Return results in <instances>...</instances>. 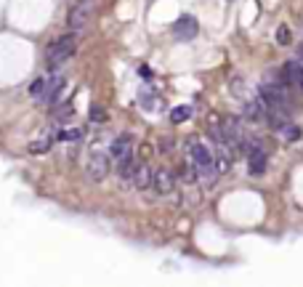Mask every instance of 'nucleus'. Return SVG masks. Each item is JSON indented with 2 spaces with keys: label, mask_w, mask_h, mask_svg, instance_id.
<instances>
[{
  "label": "nucleus",
  "mask_w": 303,
  "mask_h": 287,
  "mask_svg": "<svg viewBox=\"0 0 303 287\" xmlns=\"http://www.w3.org/2000/svg\"><path fill=\"white\" fill-rule=\"evenodd\" d=\"M298 58L303 61V45H298Z\"/></svg>",
  "instance_id": "17"
},
{
  "label": "nucleus",
  "mask_w": 303,
  "mask_h": 287,
  "mask_svg": "<svg viewBox=\"0 0 303 287\" xmlns=\"http://www.w3.org/2000/svg\"><path fill=\"white\" fill-rule=\"evenodd\" d=\"M56 133V141H80L83 139V128H69V130H54Z\"/></svg>",
  "instance_id": "12"
},
{
  "label": "nucleus",
  "mask_w": 303,
  "mask_h": 287,
  "mask_svg": "<svg viewBox=\"0 0 303 287\" xmlns=\"http://www.w3.org/2000/svg\"><path fill=\"white\" fill-rule=\"evenodd\" d=\"M285 75H287V80L293 83V86L303 88V61H301L298 56L290 58V61L285 64Z\"/></svg>",
  "instance_id": "9"
},
{
  "label": "nucleus",
  "mask_w": 303,
  "mask_h": 287,
  "mask_svg": "<svg viewBox=\"0 0 303 287\" xmlns=\"http://www.w3.org/2000/svg\"><path fill=\"white\" fill-rule=\"evenodd\" d=\"M109 168H112L109 154L101 152V149H93L88 162H85V175H88V181H93V184H101V181L109 175Z\"/></svg>",
  "instance_id": "3"
},
{
  "label": "nucleus",
  "mask_w": 303,
  "mask_h": 287,
  "mask_svg": "<svg viewBox=\"0 0 303 287\" xmlns=\"http://www.w3.org/2000/svg\"><path fill=\"white\" fill-rule=\"evenodd\" d=\"M152 178H154V171H152L147 162H138L130 186H133V189H149V186H152Z\"/></svg>",
  "instance_id": "7"
},
{
  "label": "nucleus",
  "mask_w": 303,
  "mask_h": 287,
  "mask_svg": "<svg viewBox=\"0 0 303 287\" xmlns=\"http://www.w3.org/2000/svg\"><path fill=\"white\" fill-rule=\"evenodd\" d=\"M54 77V75H51ZM51 77H37L35 83L30 86V96L32 99H40L43 101V96H45V90H48V86H51Z\"/></svg>",
  "instance_id": "11"
},
{
  "label": "nucleus",
  "mask_w": 303,
  "mask_h": 287,
  "mask_svg": "<svg viewBox=\"0 0 303 287\" xmlns=\"http://www.w3.org/2000/svg\"><path fill=\"white\" fill-rule=\"evenodd\" d=\"M54 141H56V133H48V136H43V139H35L30 144V152L32 154H45L51 146H54Z\"/></svg>",
  "instance_id": "10"
},
{
  "label": "nucleus",
  "mask_w": 303,
  "mask_h": 287,
  "mask_svg": "<svg viewBox=\"0 0 303 287\" xmlns=\"http://www.w3.org/2000/svg\"><path fill=\"white\" fill-rule=\"evenodd\" d=\"M91 16H93V0H80L77 5H72V8H69V16H67L69 29L80 32L85 24L91 22Z\"/></svg>",
  "instance_id": "4"
},
{
  "label": "nucleus",
  "mask_w": 303,
  "mask_h": 287,
  "mask_svg": "<svg viewBox=\"0 0 303 287\" xmlns=\"http://www.w3.org/2000/svg\"><path fill=\"white\" fill-rule=\"evenodd\" d=\"M276 43H279V45H290V29L285 27V24L276 29Z\"/></svg>",
  "instance_id": "14"
},
{
  "label": "nucleus",
  "mask_w": 303,
  "mask_h": 287,
  "mask_svg": "<svg viewBox=\"0 0 303 287\" xmlns=\"http://www.w3.org/2000/svg\"><path fill=\"white\" fill-rule=\"evenodd\" d=\"M189 117H192V107H186V104H183V107H176L173 112H170V120L173 122H183V120H189Z\"/></svg>",
  "instance_id": "13"
},
{
  "label": "nucleus",
  "mask_w": 303,
  "mask_h": 287,
  "mask_svg": "<svg viewBox=\"0 0 303 287\" xmlns=\"http://www.w3.org/2000/svg\"><path fill=\"white\" fill-rule=\"evenodd\" d=\"M282 133H285V139H287V141H295V139H298V136H301V130L295 128L293 122H290V125H287L285 130H282Z\"/></svg>",
  "instance_id": "15"
},
{
  "label": "nucleus",
  "mask_w": 303,
  "mask_h": 287,
  "mask_svg": "<svg viewBox=\"0 0 303 287\" xmlns=\"http://www.w3.org/2000/svg\"><path fill=\"white\" fill-rule=\"evenodd\" d=\"M152 189H154L160 197H165L176 189V175L168 171V168H157L154 171V178H152Z\"/></svg>",
  "instance_id": "6"
},
{
  "label": "nucleus",
  "mask_w": 303,
  "mask_h": 287,
  "mask_svg": "<svg viewBox=\"0 0 303 287\" xmlns=\"http://www.w3.org/2000/svg\"><path fill=\"white\" fill-rule=\"evenodd\" d=\"M77 51V32L72 29L69 35H59L45 45V64L51 69H59L61 64H67Z\"/></svg>",
  "instance_id": "1"
},
{
  "label": "nucleus",
  "mask_w": 303,
  "mask_h": 287,
  "mask_svg": "<svg viewBox=\"0 0 303 287\" xmlns=\"http://www.w3.org/2000/svg\"><path fill=\"white\" fill-rule=\"evenodd\" d=\"M197 32H200V24H197V19L189 16V14L179 16V22L173 24V37L176 40H192V37H197Z\"/></svg>",
  "instance_id": "5"
},
{
  "label": "nucleus",
  "mask_w": 303,
  "mask_h": 287,
  "mask_svg": "<svg viewBox=\"0 0 303 287\" xmlns=\"http://www.w3.org/2000/svg\"><path fill=\"white\" fill-rule=\"evenodd\" d=\"M91 120H107V112L98 109V104H93V107H91Z\"/></svg>",
  "instance_id": "16"
},
{
  "label": "nucleus",
  "mask_w": 303,
  "mask_h": 287,
  "mask_svg": "<svg viewBox=\"0 0 303 287\" xmlns=\"http://www.w3.org/2000/svg\"><path fill=\"white\" fill-rule=\"evenodd\" d=\"M192 165H194V173H197V178H200L202 186H210L215 178H218L215 154L210 152V146H205V144H194L192 146Z\"/></svg>",
  "instance_id": "2"
},
{
  "label": "nucleus",
  "mask_w": 303,
  "mask_h": 287,
  "mask_svg": "<svg viewBox=\"0 0 303 287\" xmlns=\"http://www.w3.org/2000/svg\"><path fill=\"white\" fill-rule=\"evenodd\" d=\"M112 154H115L117 160L125 157V154H133V136H130V133L117 136V139L112 141Z\"/></svg>",
  "instance_id": "8"
}]
</instances>
